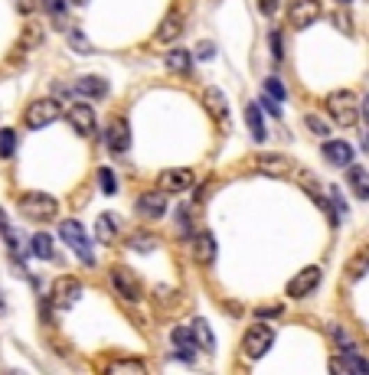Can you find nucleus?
I'll list each match as a JSON object with an SVG mask.
<instances>
[{
  "label": "nucleus",
  "instance_id": "1",
  "mask_svg": "<svg viewBox=\"0 0 369 375\" xmlns=\"http://www.w3.org/2000/svg\"><path fill=\"white\" fill-rule=\"evenodd\" d=\"M327 115L334 118V124H340V128H353L359 121V115H363V101H359V95H353V92H334V95H327Z\"/></svg>",
  "mask_w": 369,
  "mask_h": 375
},
{
  "label": "nucleus",
  "instance_id": "2",
  "mask_svg": "<svg viewBox=\"0 0 369 375\" xmlns=\"http://www.w3.org/2000/svg\"><path fill=\"white\" fill-rule=\"evenodd\" d=\"M17 209H20V215L33 219V222H49V219L59 215V203L49 193H23L17 199Z\"/></svg>",
  "mask_w": 369,
  "mask_h": 375
},
{
  "label": "nucleus",
  "instance_id": "3",
  "mask_svg": "<svg viewBox=\"0 0 369 375\" xmlns=\"http://www.w3.org/2000/svg\"><path fill=\"white\" fill-rule=\"evenodd\" d=\"M59 235H63L65 245H69L79 255V261H82V265H95V251H92V242H88L82 222H76V219H65V222L59 225Z\"/></svg>",
  "mask_w": 369,
  "mask_h": 375
},
{
  "label": "nucleus",
  "instance_id": "4",
  "mask_svg": "<svg viewBox=\"0 0 369 375\" xmlns=\"http://www.w3.org/2000/svg\"><path fill=\"white\" fill-rule=\"evenodd\" d=\"M272 343H274V330L268 326V323H255V326H249V333L242 336V356L245 359H261V356L272 349Z\"/></svg>",
  "mask_w": 369,
  "mask_h": 375
},
{
  "label": "nucleus",
  "instance_id": "5",
  "mask_svg": "<svg viewBox=\"0 0 369 375\" xmlns=\"http://www.w3.org/2000/svg\"><path fill=\"white\" fill-rule=\"evenodd\" d=\"M320 0H288V23H291L294 30H307L311 23L320 20Z\"/></svg>",
  "mask_w": 369,
  "mask_h": 375
},
{
  "label": "nucleus",
  "instance_id": "6",
  "mask_svg": "<svg viewBox=\"0 0 369 375\" xmlns=\"http://www.w3.org/2000/svg\"><path fill=\"white\" fill-rule=\"evenodd\" d=\"M56 118H59V105H56V98H40V101H30L26 115H23V121H26V128H30V131L46 128V124H53Z\"/></svg>",
  "mask_w": 369,
  "mask_h": 375
},
{
  "label": "nucleus",
  "instance_id": "7",
  "mask_svg": "<svg viewBox=\"0 0 369 375\" xmlns=\"http://www.w3.org/2000/svg\"><path fill=\"white\" fill-rule=\"evenodd\" d=\"M79 297H82V281L79 278H56L53 281V307L56 310H69L76 307Z\"/></svg>",
  "mask_w": 369,
  "mask_h": 375
},
{
  "label": "nucleus",
  "instance_id": "8",
  "mask_svg": "<svg viewBox=\"0 0 369 375\" xmlns=\"http://www.w3.org/2000/svg\"><path fill=\"white\" fill-rule=\"evenodd\" d=\"M320 278H324V271L317 268V265H311V268H304V271H297V274L288 281V297H294V300L307 297V294L320 284Z\"/></svg>",
  "mask_w": 369,
  "mask_h": 375
},
{
  "label": "nucleus",
  "instance_id": "9",
  "mask_svg": "<svg viewBox=\"0 0 369 375\" xmlns=\"http://www.w3.org/2000/svg\"><path fill=\"white\" fill-rule=\"evenodd\" d=\"M261 173H268V176H294V173L301 170L291 157H284V153H259V160H255Z\"/></svg>",
  "mask_w": 369,
  "mask_h": 375
},
{
  "label": "nucleus",
  "instance_id": "10",
  "mask_svg": "<svg viewBox=\"0 0 369 375\" xmlns=\"http://www.w3.org/2000/svg\"><path fill=\"white\" fill-rule=\"evenodd\" d=\"M111 284L118 288V294L124 300H131V303H138V300L144 297V288H141V281L134 278L128 268H121V265H115L111 268Z\"/></svg>",
  "mask_w": 369,
  "mask_h": 375
},
{
  "label": "nucleus",
  "instance_id": "11",
  "mask_svg": "<svg viewBox=\"0 0 369 375\" xmlns=\"http://www.w3.org/2000/svg\"><path fill=\"white\" fill-rule=\"evenodd\" d=\"M157 186H161L163 193H186L190 186H193V170H163L157 176Z\"/></svg>",
  "mask_w": 369,
  "mask_h": 375
},
{
  "label": "nucleus",
  "instance_id": "12",
  "mask_svg": "<svg viewBox=\"0 0 369 375\" xmlns=\"http://www.w3.org/2000/svg\"><path fill=\"white\" fill-rule=\"evenodd\" d=\"M69 124H72V131H79L82 138H92L95 134V128H98V121H95V111L88 105H72L69 108Z\"/></svg>",
  "mask_w": 369,
  "mask_h": 375
},
{
  "label": "nucleus",
  "instance_id": "13",
  "mask_svg": "<svg viewBox=\"0 0 369 375\" xmlns=\"http://www.w3.org/2000/svg\"><path fill=\"white\" fill-rule=\"evenodd\" d=\"M330 372H340V375H350V372L369 375V362L356 353V349H347V356H343V359H340V356H334V359H330Z\"/></svg>",
  "mask_w": 369,
  "mask_h": 375
},
{
  "label": "nucleus",
  "instance_id": "14",
  "mask_svg": "<svg viewBox=\"0 0 369 375\" xmlns=\"http://www.w3.org/2000/svg\"><path fill=\"white\" fill-rule=\"evenodd\" d=\"M105 144H108V150H115V153H124V150L131 147V128L124 118H115L108 124V131H105Z\"/></svg>",
  "mask_w": 369,
  "mask_h": 375
},
{
  "label": "nucleus",
  "instance_id": "15",
  "mask_svg": "<svg viewBox=\"0 0 369 375\" xmlns=\"http://www.w3.org/2000/svg\"><path fill=\"white\" fill-rule=\"evenodd\" d=\"M190 251H193L196 265H213V261H216V235H213V232H199V235H193Z\"/></svg>",
  "mask_w": 369,
  "mask_h": 375
},
{
  "label": "nucleus",
  "instance_id": "16",
  "mask_svg": "<svg viewBox=\"0 0 369 375\" xmlns=\"http://www.w3.org/2000/svg\"><path fill=\"white\" fill-rule=\"evenodd\" d=\"M138 212L144 215V219H161L163 212H167V193H157V190H151V193H141L138 196Z\"/></svg>",
  "mask_w": 369,
  "mask_h": 375
},
{
  "label": "nucleus",
  "instance_id": "17",
  "mask_svg": "<svg viewBox=\"0 0 369 375\" xmlns=\"http://www.w3.org/2000/svg\"><path fill=\"white\" fill-rule=\"evenodd\" d=\"M180 36H183V17L177 10H170L161 20V26H157V43H174Z\"/></svg>",
  "mask_w": 369,
  "mask_h": 375
},
{
  "label": "nucleus",
  "instance_id": "18",
  "mask_svg": "<svg viewBox=\"0 0 369 375\" xmlns=\"http://www.w3.org/2000/svg\"><path fill=\"white\" fill-rule=\"evenodd\" d=\"M324 157L334 167H350L353 163V147L347 140H324Z\"/></svg>",
  "mask_w": 369,
  "mask_h": 375
},
{
  "label": "nucleus",
  "instance_id": "19",
  "mask_svg": "<svg viewBox=\"0 0 369 375\" xmlns=\"http://www.w3.org/2000/svg\"><path fill=\"white\" fill-rule=\"evenodd\" d=\"M203 105L209 108V115L219 121V124H226V118H229V105H226V95L219 92V88H213L209 85L206 92H203Z\"/></svg>",
  "mask_w": 369,
  "mask_h": 375
},
{
  "label": "nucleus",
  "instance_id": "20",
  "mask_svg": "<svg viewBox=\"0 0 369 375\" xmlns=\"http://www.w3.org/2000/svg\"><path fill=\"white\" fill-rule=\"evenodd\" d=\"M170 340H174V346L180 349L177 356L190 362V359H193V349L199 346V343H196V336H193V326H190V330H186V326H174V333H170Z\"/></svg>",
  "mask_w": 369,
  "mask_h": 375
},
{
  "label": "nucleus",
  "instance_id": "21",
  "mask_svg": "<svg viewBox=\"0 0 369 375\" xmlns=\"http://www.w3.org/2000/svg\"><path fill=\"white\" fill-rule=\"evenodd\" d=\"M79 95H88V98H105L108 95V82L101 78V75H82L76 82Z\"/></svg>",
  "mask_w": 369,
  "mask_h": 375
},
{
  "label": "nucleus",
  "instance_id": "22",
  "mask_svg": "<svg viewBox=\"0 0 369 375\" xmlns=\"http://www.w3.org/2000/svg\"><path fill=\"white\" fill-rule=\"evenodd\" d=\"M347 183H350V190H353L359 199H369V173H366V167H356V163H350Z\"/></svg>",
  "mask_w": 369,
  "mask_h": 375
},
{
  "label": "nucleus",
  "instance_id": "23",
  "mask_svg": "<svg viewBox=\"0 0 369 375\" xmlns=\"http://www.w3.org/2000/svg\"><path fill=\"white\" fill-rule=\"evenodd\" d=\"M167 69H170V72H190V69H193V53H190V49H170V53H167Z\"/></svg>",
  "mask_w": 369,
  "mask_h": 375
},
{
  "label": "nucleus",
  "instance_id": "24",
  "mask_svg": "<svg viewBox=\"0 0 369 375\" xmlns=\"http://www.w3.org/2000/svg\"><path fill=\"white\" fill-rule=\"evenodd\" d=\"M245 124H249L252 138L255 140H265V118H261V105H245Z\"/></svg>",
  "mask_w": 369,
  "mask_h": 375
},
{
  "label": "nucleus",
  "instance_id": "25",
  "mask_svg": "<svg viewBox=\"0 0 369 375\" xmlns=\"http://www.w3.org/2000/svg\"><path fill=\"white\" fill-rule=\"evenodd\" d=\"M366 271H369V251H366V248H359L356 255L347 261V278L350 281H359Z\"/></svg>",
  "mask_w": 369,
  "mask_h": 375
},
{
  "label": "nucleus",
  "instance_id": "26",
  "mask_svg": "<svg viewBox=\"0 0 369 375\" xmlns=\"http://www.w3.org/2000/svg\"><path fill=\"white\" fill-rule=\"evenodd\" d=\"M95 238L101 242V245H111L115 242V215H98L95 222Z\"/></svg>",
  "mask_w": 369,
  "mask_h": 375
},
{
  "label": "nucleus",
  "instance_id": "27",
  "mask_svg": "<svg viewBox=\"0 0 369 375\" xmlns=\"http://www.w3.org/2000/svg\"><path fill=\"white\" fill-rule=\"evenodd\" d=\"M193 336H196V343H199V349H206V353L216 349V336L206 326V320H193Z\"/></svg>",
  "mask_w": 369,
  "mask_h": 375
},
{
  "label": "nucleus",
  "instance_id": "28",
  "mask_svg": "<svg viewBox=\"0 0 369 375\" xmlns=\"http://www.w3.org/2000/svg\"><path fill=\"white\" fill-rule=\"evenodd\" d=\"M30 251L36 258L49 261V258H53V238L46 235V232H36V235H33V242H30Z\"/></svg>",
  "mask_w": 369,
  "mask_h": 375
},
{
  "label": "nucleus",
  "instance_id": "29",
  "mask_svg": "<svg viewBox=\"0 0 369 375\" xmlns=\"http://www.w3.org/2000/svg\"><path fill=\"white\" fill-rule=\"evenodd\" d=\"M128 245L134 248V251H141V255H147V251H154V248H157V238H154L151 232H131Z\"/></svg>",
  "mask_w": 369,
  "mask_h": 375
},
{
  "label": "nucleus",
  "instance_id": "30",
  "mask_svg": "<svg viewBox=\"0 0 369 375\" xmlns=\"http://www.w3.org/2000/svg\"><path fill=\"white\" fill-rule=\"evenodd\" d=\"M26 49H33V46L43 43V26L40 23H26V30H23V40H20Z\"/></svg>",
  "mask_w": 369,
  "mask_h": 375
},
{
  "label": "nucleus",
  "instance_id": "31",
  "mask_svg": "<svg viewBox=\"0 0 369 375\" xmlns=\"http://www.w3.org/2000/svg\"><path fill=\"white\" fill-rule=\"evenodd\" d=\"M98 186L105 190V196H115V193H118V180H115L111 167H101V170H98Z\"/></svg>",
  "mask_w": 369,
  "mask_h": 375
},
{
  "label": "nucleus",
  "instance_id": "32",
  "mask_svg": "<svg viewBox=\"0 0 369 375\" xmlns=\"http://www.w3.org/2000/svg\"><path fill=\"white\" fill-rule=\"evenodd\" d=\"M13 150H17V134L10 128H3L0 131V157L7 160V157H13Z\"/></svg>",
  "mask_w": 369,
  "mask_h": 375
},
{
  "label": "nucleus",
  "instance_id": "33",
  "mask_svg": "<svg viewBox=\"0 0 369 375\" xmlns=\"http://www.w3.org/2000/svg\"><path fill=\"white\" fill-rule=\"evenodd\" d=\"M330 20H334V26H337V30H343L347 36H353V23H350V13L347 10H340V7H337V10L330 13Z\"/></svg>",
  "mask_w": 369,
  "mask_h": 375
},
{
  "label": "nucleus",
  "instance_id": "34",
  "mask_svg": "<svg viewBox=\"0 0 369 375\" xmlns=\"http://www.w3.org/2000/svg\"><path fill=\"white\" fill-rule=\"evenodd\" d=\"M69 46H72V49H79V53H92V43L85 40V33H82V30L69 33Z\"/></svg>",
  "mask_w": 369,
  "mask_h": 375
},
{
  "label": "nucleus",
  "instance_id": "35",
  "mask_svg": "<svg viewBox=\"0 0 369 375\" xmlns=\"http://www.w3.org/2000/svg\"><path fill=\"white\" fill-rule=\"evenodd\" d=\"M265 95H272V98H278V101H281V98L288 95V88H284L281 82L274 78V75H268V78H265Z\"/></svg>",
  "mask_w": 369,
  "mask_h": 375
},
{
  "label": "nucleus",
  "instance_id": "36",
  "mask_svg": "<svg viewBox=\"0 0 369 375\" xmlns=\"http://www.w3.org/2000/svg\"><path fill=\"white\" fill-rule=\"evenodd\" d=\"M304 124H307L311 131H314V134H320V138H327V134H330V128H327V124H324L320 118H317V115H307Z\"/></svg>",
  "mask_w": 369,
  "mask_h": 375
},
{
  "label": "nucleus",
  "instance_id": "37",
  "mask_svg": "<svg viewBox=\"0 0 369 375\" xmlns=\"http://www.w3.org/2000/svg\"><path fill=\"white\" fill-rule=\"evenodd\" d=\"M259 105L265 108V111H268L272 118H281V108H278V98H272V95H261V101H259Z\"/></svg>",
  "mask_w": 369,
  "mask_h": 375
},
{
  "label": "nucleus",
  "instance_id": "38",
  "mask_svg": "<svg viewBox=\"0 0 369 375\" xmlns=\"http://www.w3.org/2000/svg\"><path fill=\"white\" fill-rule=\"evenodd\" d=\"M177 225H180V232H190V209L186 206L177 209Z\"/></svg>",
  "mask_w": 369,
  "mask_h": 375
},
{
  "label": "nucleus",
  "instance_id": "39",
  "mask_svg": "<svg viewBox=\"0 0 369 375\" xmlns=\"http://www.w3.org/2000/svg\"><path fill=\"white\" fill-rule=\"evenodd\" d=\"M111 369H115V372H144L141 362H115Z\"/></svg>",
  "mask_w": 369,
  "mask_h": 375
},
{
  "label": "nucleus",
  "instance_id": "40",
  "mask_svg": "<svg viewBox=\"0 0 369 375\" xmlns=\"http://www.w3.org/2000/svg\"><path fill=\"white\" fill-rule=\"evenodd\" d=\"M46 10H49L56 20H59V17L65 13V10H63V0H46Z\"/></svg>",
  "mask_w": 369,
  "mask_h": 375
},
{
  "label": "nucleus",
  "instance_id": "41",
  "mask_svg": "<svg viewBox=\"0 0 369 375\" xmlns=\"http://www.w3.org/2000/svg\"><path fill=\"white\" fill-rule=\"evenodd\" d=\"M259 10L265 13V17H272V13L278 10V0H259Z\"/></svg>",
  "mask_w": 369,
  "mask_h": 375
},
{
  "label": "nucleus",
  "instance_id": "42",
  "mask_svg": "<svg viewBox=\"0 0 369 375\" xmlns=\"http://www.w3.org/2000/svg\"><path fill=\"white\" fill-rule=\"evenodd\" d=\"M213 53H216V46H213V43H199V49H196V56H199V59H209Z\"/></svg>",
  "mask_w": 369,
  "mask_h": 375
},
{
  "label": "nucleus",
  "instance_id": "43",
  "mask_svg": "<svg viewBox=\"0 0 369 375\" xmlns=\"http://www.w3.org/2000/svg\"><path fill=\"white\" fill-rule=\"evenodd\" d=\"M334 206H337V212H340V219H347V203H343V196L334 190Z\"/></svg>",
  "mask_w": 369,
  "mask_h": 375
},
{
  "label": "nucleus",
  "instance_id": "44",
  "mask_svg": "<svg viewBox=\"0 0 369 375\" xmlns=\"http://www.w3.org/2000/svg\"><path fill=\"white\" fill-rule=\"evenodd\" d=\"M272 49H274V59L281 62V33H272Z\"/></svg>",
  "mask_w": 369,
  "mask_h": 375
},
{
  "label": "nucleus",
  "instance_id": "45",
  "mask_svg": "<svg viewBox=\"0 0 369 375\" xmlns=\"http://www.w3.org/2000/svg\"><path fill=\"white\" fill-rule=\"evenodd\" d=\"M7 228V215H3V209H0V232Z\"/></svg>",
  "mask_w": 369,
  "mask_h": 375
},
{
  "label": "nucleus",
  "instance_id": "46",
  "mask_svg": "<svg viewBox=\"0 0 369 375\" xmlns=\"http://www.w3.org/2000/svg\"><path fill=\"white\" fill-rule=\"evenodd\" d=\"M72 3H79V7H85V3H88V0H72Z\"/></svg>",
  "mask_w": 369,
  "mask_h": 375
},
{
  "label": "nucleus",
  "instance_id": "47",
  "mask_svg": "<svg viewBox=\"0 0 369 375\" xmlns=\"http://www.w3.org/2000/svg\"><path fill=\"white\" fill-rule=\"evenodd\" d=\"M0 313H3V294H0Z\"/></svg>",
  "mask_w": 369,
  "mask_h": 375
},
{
  "label": "nucleus",
  "instance_id": "48",
  "mask_svg": "<svg viewBox=\"0 0 369 375\" xmlns=\"http://www.w3.org/2000/svg\"><path fill=\"white\" fill-rule=\"evenodd\" d=\"M340 3H350V0H340Z\"/></svg>",
  "mask_w": 369,
  "mask_h": 375
}]
</instances>
